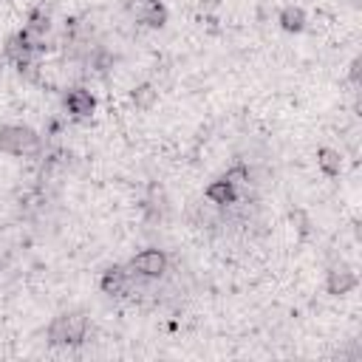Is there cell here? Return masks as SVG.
Masks as SVG:
<instances>
[{
    "instance_id": "1",
    "label": "cell",
    "mask_w": 362,
    "mask_h": 362,
    "mask_svg": "<svg viewBox=\"0 0 362 362\" xmlns=\"http://www.w3.org/2000/svg\"><path fill=\"white\" fill-rule=\"evenodd\" d=\"M88 328H90V322L82 311H65L48 322L45 339L51 348H76L88 339Z\"/></svg>"
},
{
    "instance_id": "2",
    "label": "cell",
    "mask_w": 362,
    "mask_h": 362,
    "mask_svg": "<svg viewBox=\"0 0 362 362\" xmlns=\"http://www.w3.org/2000/svg\"><path fill=\"white\" fill-rule=\"evenodd\" d=\"M45 150L42 136L31 130L28 124H3L0 127V153L17 156V158H40Z\"/></svg>"
},
{
    "instance_id": "3",
    "label": "cell",
    "mask_w": 362,
    "mask_h": 362,
    "mask_svg": "<svg viewBox=\"0 0 362 362\" xmlns=\"http://www.w3.org/2000/svg\"><path fill=\"white\" fill-rule=\"evenodd\" d=\"M167 266H170L167 252H164V249H156V246H147V249L136 252V255L130 257V263H127V269H130L133 274L144 277V280H158V277L167 272Z\"/></svg>"
},
{
    "instance_id": "4",
    "label": "cell",
    "mask_w": 362,
    "mask_h": 362,
    "mask_svg": "<svg viewBox=\"0 0 362 362\" xmlns=\"http://www.w3.org/2000/svg\"><path fill=\"white\" fill-rule=\"evenodd\" d=\"M62 105H65V113L74 122H85L96 110V96L88 88H68V93L62 96Z\"/></svg>"
},
{
    "instance_id": "5",
    "label": "cell",
    "mask_w": 362,
    "mask_h": 362,
    "mask_svg": "<svg viewBox=\"0 0 362 362\" xmlns=\"http://www.w3.org/2000/svg\"><path fill=\"white\" fill-rule=\"evenodd\" d=\"M130 277H133V272L127 266L113 263L99 274V291L107 294V297H122V294L130 291Z\"/></svg>"
},
{
    "instance_id": "6",
    "label": "cell",
    "mask_w": 362,
    "mask_h": 362,
    "mask_svg": "<svg viewBox=\"0 0 362 362\" xmlns=\"http://www.w3.org/2000/svg\"><path fill=\"white\" fill-rule=\"evenodd\" d=\"M356 286H359V277H356V272H354L351 266H345V263L331 266V269L325 272V291H328L331 297H345V294H351Z\"/></svg>"
},
{
    "instance_id": "7",
    "label": "cell",
    "mask_w": 362,
    "mask_h": 362,
    "mask_svg": "<svg viewBox=\"0 0 362 362\" xmlns=\"http://www.w3.org/2000/svg\"><path fill=\"white\" fill-rule=\"evenodd\" d=\"M204 198L212 204V206H229V204H235L238 198H240V189L238 187H232L223 175L221 178H215V181H209L206 187H204Z\"/></svg>"
},
{
    "instance_id": "8",
    "label": "cell",
    "mask_w": 362,
    "mask_h": 362,
    "mask_svg": "<svg viewBox=\"0 0 362 362\" xmlns=\"http://www.w3.org/2000/svg\"><path fill=\"white\" fill-rule=\"evenodd\" d=\"M167 17H170V11L161 0H141V6L136 8V23L144 28H164Z\"/></svg>"
},
{
    "instance_id": "9",
    "label": "cell",
    "mask_w": 362,
    "mask_h": 362,
    "mask_svg": "<svg viewBox=\"0 0 362 362\" xmlns=\"http://www.w3.org/2000/svg\"><path fill=\"white\" fill-rule=\"evenodd\" d=\"M85 68L90 71V74H96V76H107L110 71H113V65H116V54L113 51H107L105 45H93L88 54H85Z\"/></svg>"
},
{
    "instance_id": "10",
    "label": "cell",
    "mask_w": 362,
    "mask_h": 362,
    "mask_svg": "<svg viewBox=\"0 0 362 362\" xmlns=\"http://www.w3.org/2000/svg\"><path fill=\"white\" fill-rule=\"evenodd\" d=\"M141 209H144L147 221H161L164 218V212H167V192L161 189V184H150L147 187V198L141 201Z\"/></svg>"
},
{
    "instance_id": "11",
    "label": "cell",
    "mask_w": 362,
    "mask_h": 362,
    "mask_svg": "<svg viewBox=\"0 0 362 362\" xmlns=\"http://www.w3.org/2000/svg\"><path fill=\"white\" fill-rule=\"evenodd\" d=\"M305 23H308V17H305V11L300 6H283L280 14H277V25L286 34H300L305 28Z\"/></svg>"
},
{
    "instance_id": "12",
    "label": "cell",
    "mask_w": 362,
    "mask_h": 362,
    "mask_svg": "<svg viewBox=\"0 0 362 362\" xmlns=\"http://www.w3.org/2000/svg\"><path fill=\"white\" fill-rule=\"evenodd\" d=\"M317 167H320L322 175L337 178L342 173V153L337 147H320L317 150Z\"/></svg>"
},
{
    "instance_id": "13",
    "label": "cell",
    "mask_w": 362,
    "mask_h": 362,
    "mask_svg": "<svg viewBox=\"0 0 362 362\" xmlns=\"http://www.w3.org/2000/svg\"><path fill=\"white\" fill-rule=\"evenodd\" d=\"M25 28H31L34 34H40V37H48V31H51V11L42 6V3H37L28 14H25V23H23Z\"/></svg>"
},
{
    "instance_id": "14",
    "label": "cell",
    "mask_w": 362,
    "mask_h": 362,
    "mask_svg": "<svg viewBox=\"0 0 362 362\" xmlns=\"http://www.w3.org/2000/svg\"><path fill=\"white\" fill-rule=\"evenodd\" d=\"M130 102H133L139 110H150V107L158 102V90H156V85H153V82H141V85H136V88L130 90Z\"/></svg>"
},
{
    "instance_id": "15",
    "label": "cell",
    "mask_w": 362,
    "mask_h": 362,
    "mask_svg": "<svg viewBox=\"0 0 362 362\" xmlns=\"http://www.w3.org/2000/svg\"><path fill=\"white\" fill-rule=\"evenodd\" d=\"M223 178L232 184V187H238V189H249V184H252V170L246 167V164H232V167H226V173H223Z\"/></svg>"
},
{
    "instance_id": "16",
    "label": "cell",
    "mask_w": 362,
    "mask_h": 362,
    "mask_svg": "<svg viewBox=\"0 0 362 362\" xmlns=\"http://www.w3.org/2000/svg\"><path fill=\"white\" fill-rule=\"evenodd\" d=\"M291 223H297V232H300L303 238L308 235V226H311V223H308V215H305L303 209H294V212H291Z\"/></svg>"
},
{
    "instance_id": "17",
    "label": "cell",
    "mask_w": 362,
    "mask_h": 362,
    "mask_svg": "<svg viewBox=\"0 0 362 362\" xmlns=\"http://www.w3.org/2000/svg\"><path fill=\"white\" fill-rule=\"evenodd\" d=\"M221 6V0H198V8L206 14V11H215Z\"/></svg>"
}]
</instances>
